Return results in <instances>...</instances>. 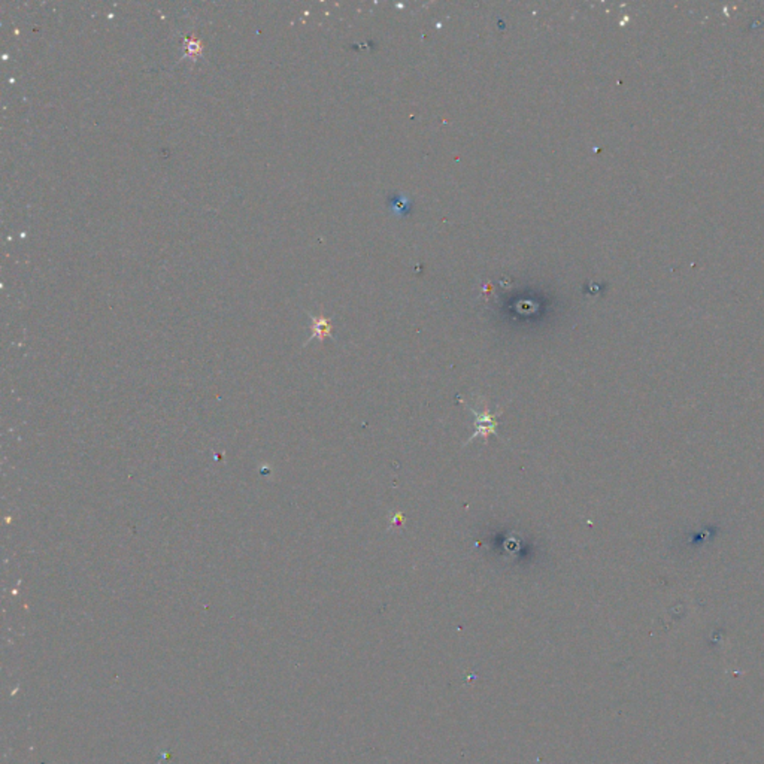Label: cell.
Segmentation results:
<instances>
[{
	"instance_id": "obj_2",
	"label": "cell",
	"mask_w": 764,
	"mask_h": 764,
	"mask_svg": "<svg viewBox=\"0 0 764 764\" xmlns=\"http://www.w3.org/2000/svg\"><path fill=\"white\" fill-rule=\"evenodd\" d=\"M312 339L314 337H318V339H324V337L327 336H332V325H330V321L327 318H323V316H318V318H315V316H312Z\"/></svg>"
},
{
	"instance_id": "obj_3",
	"label": "cell",
	"mask_w": 764,
	"mask_h": 764,
	"mask_svg": "<svg viewBox=\"0 0 764 764\" xmlns=\"http://www.w3.org/2000/svg\"><path fill=\"white\" fill-rule=\"evenodd\" d=\"M185 50H187V54L190 57H198L202 52V43L199 39L189 36L187 39H185Z\"/></svg>"
},
{
	"instance_id": "obj_1",
	"label": "cell",
	"mask_w": 764,
	"mask_h": 764,
	"mask_svg": "<svg viewBox=\"0 0 764 764\" xmlns=\"http://www.w3.org/2000/svg\"><path fill=\"white\" fill-rule=\"evenodd\" d=\"M460 402H462L463 405H464L469 411H471V412L473 413V416L476 417V421H475V424H476V430H475V433L471 436V438H469V441H467L464 445L471 443V442H472L473 439H476V438H484V441L487 442L490 434H496V436H499V433H497V421H496V417L500 416L501 412L497 413V416H494V413H491L490 409H488V405H487V400H485V399H484V402H481V411H478V409L472 408V406L469 405V403H466L463 399H460Z\"/></svg>"
}]
</instances>
